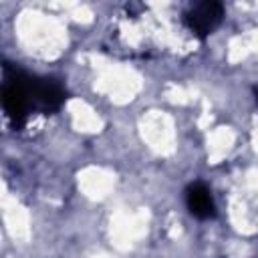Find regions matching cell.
<instances>
[{
  "mask_svg": "<svg viewBox=\"0 0 258 258\" xmlns=\"http://www.w3.org/2000/svg\"><path fill=\"white\" fill-rule=\"evenodd\" d=\"M2 103L14 127H20L26 119V111L30 105V79L18 71L12 77L6 75V83L2 89Z\"/></svg>",
  "mask_w": 258,
  "mask_h": 258,
  "instance_id": "1",
  "label": "cell"
},
{
  "mask_svg": "<svg viewBox=\"0 0 258 258\" xmlns=\"http://www.w3.org/2000/svg\"><path fill=\"white\" fill-rule=\"evenodd\" d=\"M222 18H224V8L220 2H214V0L194 4L183 16L187 28L200 38H206L208 34H212L220 26Z\"/></svg>",
  "mask_w": 258,
  "mask_h": 258,
  "instance_id": "2",
  "label": "cell"
},
{
  "mask_svg": "<svg viewBox=\"0 0 258 258\" xmlns=\"http://www.w3.org/2000/svg\"><path fill=\"white\" fill-rule=\"evenodd\" d=\"M30 99L42 111H56L64 101V89L52 79H30Z\"/></svg>",
  "mask_w": 258,
  "mask_h": 258,
  "instance_id": "3",
  "label": "cell"
},
{
  "mask_svg": "<svg viewBox=\"0 0 258 258\" xmlns=\"http://www.w3.org/2000/svg\"><path fill=\"white\" fill-rule=\"evenodd\" d=\"M185 206H187L189 214L200 218V220L212 218L216 214L214 200L210 196V189L204 183H191L185 189Z\"/></svg>",
  "mask_w": 258,
  "mask_h": 258,
  "instance_id": "4",
  "label": "cell"
},
{
  "mask_svg": "<svg viewBox=\"0 0 258 258\" xmlns=\"http://www.w3.org/2000/svg\"><path fill=\"white\" fill-rule=\"evenodd\" d=\"M254 93H256V101H258V89H256V91H254Z\"/></svg>",
  "mask_w": 258,
  "mask_h": 258,
  "instance_id": "5",
  "label": "cell"
}]
</instances>
